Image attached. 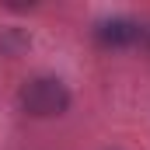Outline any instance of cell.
<instances>
[{
    "label": "cell",
    "instance_id": "obj_1",
    "mask_svg": "<svg viewBox=\"0 0 150 150\" xmlns=\"http://www.w3.org/2000/svg\"><path fill=\"white\" fill-rule=\"evenodd\" d=\"M18 101H21V112L32 119H56L70 108V87L52 74H38L21 84Z\"/></svg>",
    "mask_w": 150,
    "mask_h": 150
},
{
    "label": "cell",
    "instance_id": "obj_2",
    "mask_svg": "<svg viewBox=\"0 0 150 150\" xmlns=\"http://www.w3.org/2000/svg\"><path fill=\"white\" fill-rule=\"evenodd\" d=\"M140 21L129 18V14H112V18H101L94 25V42L101 49H129L140 42Z\"/></svg>",
    "mask_w": 150,
    "mask_h": 150
}]
</instances>
